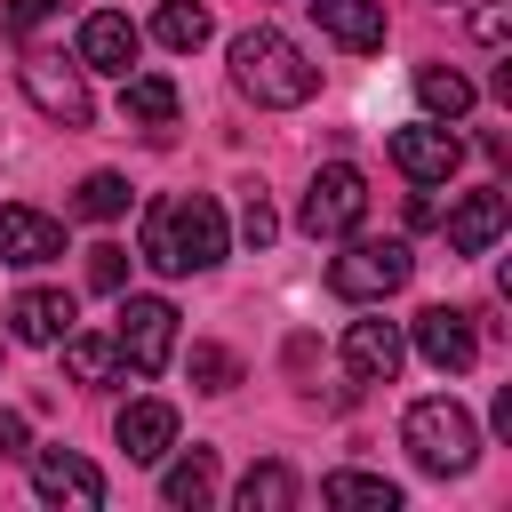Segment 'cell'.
I'll use <instances>...</instances> for the list:
<instances>
[{
	"label": "cell",
	"instance_id": "d6986e66",
	"mask_svg": "<svg viewBox=\"0 0 512 512\" xmlns=\"http://www.w3.org/2000/svg\"><path fill=\"white\" fill-rule=\"evenodd\" d=\"M160 496H168L176 512H200V504H216V456H208V448H184V456L160 472Z\"/></svg>",
	"mask_w": 512,
	"mask_h": 512
},
{
	"label": "cell",
	"instance_id": "603a6c76",
	"mask_svg": "<svg viewBox=\"0 0 512 512\" xmlns=\"http://www.w3.org/2000/svg\"><path fill=\"white\" fill-rule=\"evenodd\" d=\"M64 368H72V384H112V368H120V344H112V336H88V328H72V336H64Z\"/></svg>",
	"mask_w": 512,
	"mask_h": 512
},
{
	"label": "cell",
	"instance_id": "4fadbf2b",
	"mask_svg": "<svg viewBox=\"0 0 512 512\" xmlns=\"http://www.w3.org/2000/svg\"><path fill=\"white\" fill-rule=\"evenodd\" d=\"M504 224H512V200L488 184V192H464L456 208H448V248L456 256H488L496 240H504Z\"/></svg>",
	"mask_w": 512,
	"mask_h": 512
},
{
	"label": "cell",
	"instance_id": "8fae6325",
	"mask_svg": "<svg viewBox=\"0 0 512 512\" xmlns=\"http://www.w3.org/2000/svg\"><path fill=\"white\" fill-rule=\"evenodd\" d=\"M400 360H408V336H400L392 320H352V328H344V368H352V384H392Z\"/></svg>",
	"mask_w": 512,
	"mask_h": 512
},
{
	"label": "cell",
	"instance_id": "2e32d148",
	"mask_svg": "<svg viewBox=\"0 0 512 512\" xmlns=\"http://www.w3.org/2000/svg\"><path fill=\"white\" fill-rule=\"evenodd\" d=\"M8 336L16 344H64L72 336V296L64 288H24L8 304Z\"/></svg>",
	"mask_w": 512,
	"mask_h": 512
},
{
	"label": "cell",
	"instance_id": "ac0fdd59",
	"mask_svg": "<svg viewBox=\"0 0 512 512\" xmlns=\"http://www.w3.org/2000/svg\"><path fill=\"white\" fill-rule=\"evenodd\" d=\"M176 104H184V96H176V80H168V72H120V112H128V120L168 128V120H176Z\"/></svg>",
	"mask_w": 512,
	"mask_h": 512
},
{
	"label": "cell",
	"instance_id": "e0dca14e",
	"mask_svg": "<svg viewBox=\"0 0 512 512\" xmlns=\"http://www.w3.org/2000/svg\"><path fill=\"white\" fill-rule=\"evenodd\" d=\"M336 48H384V0H304Z\"/></svg>",
	"mask_w": 512,
	"mask_h": 512
},
{
	"label": "cell",
	"instance_id": "ffe728a7",
	"mask_svg": "<svg viewBox=\"0 0 512 512\" xmlns=\"http://www.w3.org/2000/svg\"><path fill=\"white\" fill-rule=\"evenodd\" d=\"M320 504H344V512H400V488L384 472H328L320 480Z\"/></svg>",
	"mask_w": 512,
	"mask_h": 512
},
{
	"label": "cell",
	"instance_id": "f1b7e54d",
	"mask_svg": "<svg viewBox=\"0 0 512 512\" xmlns=\"http://www.w3.org/2000/svg\"><path fill=\"white\" fill-rule=\"evenodd\" d=\"M64 8H72V0H8V8H0V24H8V32H40V24H48V16H64Z\"/></svg>",
	"mask_w": 512,
	"mask_h": 512
},
{
	"label": "cell",
	"instance_id": "4316f807",
	"mask_svg": "<svg viewBox=\"0 0 512 512\" xmlns=\"http://www.w3.org/2000/svg\"><path fill=\"white\" fill-rule=\"evenodd\" d=\"M88 288H104V296H120V288H128V248H112V240H96V248H88Z\"/></svg>",
	"mask_w": 512,
	"mask_h": 512
},
{
	"label": "cell",
	"instance_id": "4dcf8cb0",
	"mask_svg": "<svg viewBox=\"0 0 512 512\" xmlns=\"http://www.w3.org/2000/svg\"><path fill=\"white\" fill-rule=\"evenodd\" d=\"M472 32H480V40H504V0H480V8H472Z\"/></svg>",
	"mask_w": 512,
	"mask_h": 512
},
{
	"label": "cell",
	"instance_id": "277c9868",
	"mask_svg": "<svg viewBox=\"0 0 512 512\" xmlns=\"http://www.w3.org/2000/svg\"><path fill=\"white\" fill-rule=\"evenodd\" d=\"M360 216H368V176H360L352 160H328V168L304 184L296 224H304L312 240H352V232H360Z\"/></svg>",
	"mask_w": 512,
	"mask_h": 512
},
{
	"label": "cell",
	"instance_id": "44dd1931",
	"mask_svg": "<svg viewBox=\"0 0 512 512\" xmlns=\"http://www.w3.org/2000/svg\"><path fill=\"white\" fill-rule=\"evenodd\" d=\"M416 104H424L432 120H464V112H472V80H464L456 64H424V72H416Z\"/></svg>",
	"mask_w": 512,
	"mask_h": 512
},
{
	"label": "cell",
	"instance_id": "5bb4252c",
	"mask_svg": "<svg viewBox=\"0 0 512 512\" xmlns=\"http://www.w3.org/2000/svg\"><path fill=\"white\" fill-rule=\"evenodd\" d=\"M136 48H144V32L120 8H96L80 24V72H136Z\"/></svg>",
	"mask_w": 512,
	"mask_h": 512
},
{
	"label": "cell",
	"instance_id": "30bf717a",
	"mask_svg": "<svg viewBox=\"0 0 512 512\" xmlns=\"http://www.w3.org/2000/svg\"><path fill=\"white\" fill-rule=\"evenodd\" d=\"M408 336H416V352L440 368V376H464L472 360H480V336H472V312H456V304H424L416 320H408Z\"/></svg>",
	"mask_w": 512,
	"mask_h": 512
},
{
	"label": "cell",
	"instance_id": "9a60e30c",
	"mask_svg": "<svg viewBox=\"0 0 512 512\" xmlns=\"http://www.w3.org/2000/svg\"><path fill=\"white\" fill-rule=\"evenodd\" d=\"M112 440L128 448V464H160V456L176 448V408H168V400H128V408L112 416Z\"/></svg>",
	"mask_w": 512,
	"mask_h": 512
},
{
	"label": "cell",
	"instance_id": "ba28073f",
	"mask_svg": "<svg viewBox=\"0 0 512 512\" xmlns=\"http://www.w3.org/2000/svg\"><path fill=\"white\" fill-rule=\"evenodd\" d=\"M392 160H400V176H408V184L440 192V184L464 168V144H456V128H440V120H416V128H392Z\"/></svg>",
	"mask_w": 512,
	"mask_h": 512
},
{
	"label": "cell",
	"instance_id": "9c48e42d",
	"mask_svg": "<svg viewBox=\"0 0 512 512\" xmlns=\"http://www.w3.org/2000/svg\"><path fill=\"white\" fill-rule=\"evenodd\" d=\"M32 496L40 504H64V512H96L104 504V472L72 448H32Z\"/></svg>",
	"mask_w": 512,
	"mask_h": 512
},
{
	"label": "cell",
	"instance_id": "d4e9b609",
	"mask_svg": "<svg viewBox=\"0 0 512 512\" xmlns=\"http://www.w3.org/2000/svg\"><path fill=\"white\" fill-rule=\"evenodd\" d=\"M72 208H80V216H96V224H112V216L128 208V176H112V168H96V176H80V192H72Z\"/></svg>",
	"mask_w": 512,
	"mask_h": 512
},
{
	"label": "cell",
	"instance_id": "484cf974",
	"mask_svg": "<svg viewBox=\"0 0 512 512\" xmlns=\"http://www.w3.org/2000/svg\"><path fill=\"white\" fill-rule=\"evenodd\" d=\"M192 384H200V392H232V384H240V360H232L224 344H192Z\"/></svg>",
	"mask_w": 512,
	"mask_h": 512
},
{
	"label": "cell",
	"instance_id": "f546056e",
	"mask_svg": "<svg viewBox=\"0 0 512 512\" xmlns=\"http://www.w3.org/2000/svg\"><path fill=\"white\" fill-rule=\"evenodd\" d=\"M0 456H32V432H24L16 408H0Z\"/></svg>",
	"mask_w": 512,
	"mask_h": 512
},
{
	"label": "cell",
	"instance_id": "52a82bcc",
	"mask_svg": "<svg viewBox=\"0 0 512 512\" xmlns=\"http://www.w3.org/2000/svg\"><path fill=\"white\" fill-rule=\"evenodd\" d=\"M24 96L56 120V128H88L96 96H88V72L64 64V56H24Z\"/></svg>",
	"mask_w": 512,
	"mask_h": 512
},
{
	"label": "cell",
	"instance_id": "7402d4cb",
	"mask_svg": "<svg viewBox=\"0 0 512 512\" xmlns=\"http://www.w3.org/2000/svg\"><path fill=\"white\" fill-rule=\"evenodd\" d=\"M152 32H160V48H176V56H192L216 24H208V8L200 0H160V16H152Z\"/></svg>",
	"mask_w": 512,
	"mask_h": 512
},
{
	"label": "cell",
	"instance_id": "7a4b0ae2",
	"mask_svg": "<svg viewBox=\"0 0 512 512\" xmlns=\"http://www.w3.org/2000/svg\"><path fill=\"white\" fill-rule=\"evenodd\" d=\"M232 80L256 96V104H272V112H296V104H312V88H320V64L280 32V24H248L240 40H232Z\"/></svg>",
	"mask_w": 512,
	"mask_h": 512
},
{
	"label": "cell",
	"instance_id": "7c38bea8",
	"mask_svg": "<svg viewBox=\"0 0 512 512\" xmlns=\"http://www.w3.org/2000/svg\"><path fill=\"white\" fill-rule=\"evenodd\" d=\"M64 256V224L56 216H40V208H24V200H8L0 208V264H56Z\"/></svg>",
	"mask_w": 512,
	"mask_h": 512
},
{
	"label": "cell",
	"instance_id": "3957f363",
	"mask_svg": "<svg viewBox=\"0 0 512 512\" xmlns=\"http://www.w3.org/2000/svg\"><path fill=\"white\" fill-rule=\"evenodd\" d=\"M400 440H408V456H416L424 472H440V480L472 472V456H480V424H472L448 392H440V400H416L408 424H400Z\"/></svg>",
	"mask_w": 512,
	"mask_h": 512
},
{
	"label": "cell",
	"instance_id": "5b68a950",
	"mask_svg": "<svg viewBox=\"0 0 512 512\" xmlns=\"http://www.w3.org/2000/svg\"><path fill=\"white\" fill-rule=\"evenodd\" d=\"M408 272H416L408 240H352V248L328 264V288H336L344 304H384L392 288H408Z\"/></svg>",
	"mask_w": 512,
	"mask_h": 512
},
{
	"label": "cell",
	"instance_id": "83f0119b",
	"mask_svg": "<svg viewBox=\"0 0 512 512\" xmlns=\"http://www.w3.org/2000/svg\"><path fill=\"white\" fill-rule=\"evenodd\" d=\"M272 232H280L272 200H264V192H248V208H240V240H248V248H272Z\"/></svg>",
	"mask_w": 512,
	"mask_h": 512
},
{
	"label": "cell",
	"instance_id": "8992f818",
	"mask_svg": "<svg viewBox=\"0 0 512 512\" xmlns=\"http://www.w3.org/2000/svg\"><path fill=\"white\" fill-rule=\"evenodd\" d=\"M112 344H120V360H128L136 376H160V368L176 360V304H168V296H128Z\"/></svg>",
	"mask_w": 512,
	"mask_h": 512
},
{
	"label": "cell",
	"instance_id": "cb8c5ba5",
	"mask_svg": "<svg viewBox=\"0 0 512 512\" xmlns=\"http://www.w3.org/2000/svg\"><path fill=\"white\" fill-rule=\"evenodd\" d=\"M288 504H296V472L288 464H256L240 480V512H288Z\"/></svg>",
	"mask_w": 512,
	"mask_h": 512
},
{
	"label": "cell",
	"instance_id": "6da1fadb",
	"mask_svg": "<svg viewBox=\"0 0 512 512\" xmlns=\"http://www.w3.org/2000/svg\"><path fill=\"white\" fill-rule=\"evenodd\" d=\"M224 208L208 200V192H168V200H152L144 208V232H136V256L152 264V272H168V280H184V272H208V264H224Z\"/></svg>",
	"mask_w": 512,
	"mask_h": 512
}]
</instances>
